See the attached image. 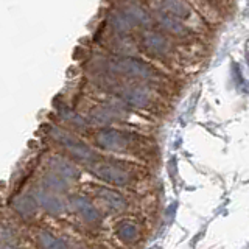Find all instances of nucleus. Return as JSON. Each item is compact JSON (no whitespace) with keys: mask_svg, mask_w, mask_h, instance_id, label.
I'll return each mask as SVG.
<instances>
[{"mask_svg":"<svg viewBox=\"0 0 249 249\" xmlns=\"http://www.w3.org/2000/svg\"><path fill=\"white\" fill-rule=\"evenodd\" d=\"M98 196L101 201H105L106 204L114 210H122V209H124V206H126V201H124V198L122 196V195L117 193V192H112V190L100 189Z\"/></svg>","mask_w":249,"mask_h":249,"instance_id":"obj_4","label":"nucleus"},{"mask_svg":"<svg viewBox=\"0 0 249 249\" xmlns=\"http://www.w3.org/2000/svg\"><path fill=\"white\" fill-rule=\"evenodd\" d=\"M120 233V237L124 238V240H128V241H132L136 237H137V229L134 228V226H129V224H124L120 228L119 231Z\"/></svg>","mask_w":249,"mask_h":249,"instance_id":"obj_10","label":"nucleus"},{"mask_svg":"<svg viewBox=\"0 0 249 249\" xmlns=\"http://www.w3.org/2000/svg\"><path fill=\"white\" fill-rule=\"evenodd\" d=\"M128 142H129L128 137L117 129H103L97 136V143L101 148H106V150H112V151L124 150L128 146Z\"/></svg>","mask_w":249,"mask_h":249,"instance_id":"obj_2","label":"nucleus"},{"mask_svg":"<svg viewBox=\"0 0 249 249\" xmlns=\"http://www.w3.org/2000/svg\"><path fill=\"white\" fill-rule=\"evenodd\" d=\"M59 142L62 143V146H64L67 151H70V154H73L75 158H78V159H83V160L88 159L89 160L92 158V153H90V150L88 146H86L84 143H81V142H78L76 139L70 137L69 134H66V132H62V134H61Z\"/></svg>","mask_w":249,"mask_h":249,"instance_id":"obj_3","label":"nucleus"},{"mask_svg":"<svg viewBox=\"0 0 249 249\" xmlns=\"http://www.w3.org/2000/svg\"><path fill=\"white\" fill-rule=\"evenodd\" d=\"M90 171L97 178L105 179V181L117 184V185L128 184L131 181L128 171H124V168L112 165V163H97V165H90Z\"/></svg>","mask_w":249,"mask_h":249,"instance_id":"obj_1","label":"nucleus"},{"mask_svg":"<svg viewBox=\"0 0 249 249\" xmlns=\"http://www.w3.org/2000/svg\"><path fill=\"white\" fill-rule=\"evenodd\" d=\"M45 185L49 187L50 190H62L64 189V182H62V179L56 178V176H47L45 178Z\"/></svg>","mask_w":249,"mask_h":249,"instance_id":"obj_11","label":"nucleus"},{"mask_svg":"<svg viewBox=\"0 0 249 249\" xmlns=\"http://www.w3.org/2000/svg\"><path fill=\"white\" fill-rule=\"evenodd\" d=\"M3 249H13L11 246H3Z\"/></svg>","mask_w":249,"mask_h":249,"instance_id":"obj_12","label":"nucleus"},{"mask_svg":"<svg viewBox=\"0 0 249 249\" xmlns=\"http://www.w3.org/2000/svg\"><path fill=\"white\" fill-rule=\"evenodd\" d=\"M73 202H75L73 206L76 207V210H78V212H80L88 221H95L97 218H98V212L95 210V207L90 206L86 199H83V198H76V199H73Z\"/></svg>","mask_w":249,"mask_h":249,"instance_id":"obj_6","label":"nucleus"},{"mask_svg":"<svg viewBox=\"0 0 249 249\" xmlns=\"http://www.w3.org/2000/svg\"><path fill=\"white\" fill-rule=\"evenodd\" d=\"M36 199H37V202H41V204L47 209V210H50V212H58V210L62 207L61 206V202H59V199L58 198H54L52 193H49V192H45V190H39L37 193H36Z\"/></svg>","mask_w":249,"mask_h":249,"instance_id":"obj_5","label":"nucleus"},{"mask_svg":"<svg viewBox=\"0 0 249 249\" xmlns=\"http://www.w3.org/2000/svg\"><path fill=\"white\" fill-rule=\"evenodd\" d=\"M39 241L45 249H66L64 245L58 241L56 238H53L50 233H39Z\"/></svg>","mask_w":249,"mask_h":249,"instance_id":"obj_9","label":"nucleus"},{"mask_svg":"<svg viewBox=\"0 0 249 249\" xmlns=\"http://www.w3.org/2000/svg\"><path fill=\"white\" fill-rule=\"evenodd\" d=\"M52 168L54 171H58V173L62 176V178H70L75 175V168L72 165H69V163H66L64 160L61 159H53L52 162Z\"/></svg>","mask_w":249,"mask_h":249,"instance_id":"obj_8","label":"nucleus"},{"mask_svg":"<svg viewBox=\"0 0 249 249\" xmlns=\"http://www.w3.org/2000/svg\"><path fill=\"white\" fill-rule=\"evenodd\" d=\"M14 209L20 212L22 215H31L36 210V202L30 196H22L14 201Z\"/></svg>","mask_w":249,"mask_h":249,"instance_id":"obj_7","label":"nucleus"}]
</instances>
